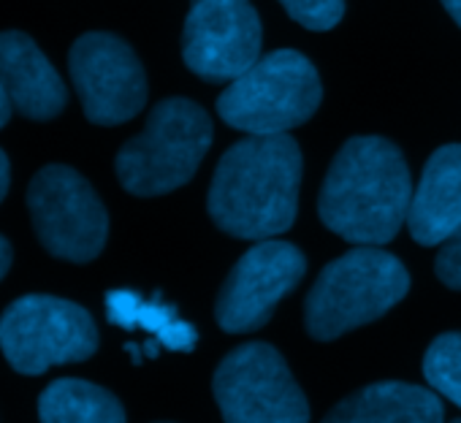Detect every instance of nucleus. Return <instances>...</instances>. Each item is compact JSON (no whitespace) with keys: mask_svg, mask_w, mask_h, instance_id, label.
Instances as JSON below:
<instances>
[{"mask_svg":"<svg viewBox=\"0 0 461 423\" xmlns=\"http://www.w3.org/2000/svg\"><path fill=\"white\" fill-rule=\"evenodd\" d=\"M302 149L288 133L248 136L230 147L212 176L209 215L237 239L264 242L296 220Z\"/></svg>","mask_w":461,"mask_h":423,"instance_id":"nucleus-1","label":"nucleus"},{"mask_svg":"<svg viewBox=\"0 0 461 423\" xmlns=\"http://www.w3.org/2000/svg\"><path fill=\"white\" fill-rule=\"evenodd\" d=\"M412 201L402 149L383 136H356L337 152L318 212L329 231L353 245H385L407 223Z\"/></svg>","mask_w":461,"mask_h":423,"instance_id":"nucleus-2","label":"nucleus"},{"mask_svg":"<svg viewBox=\"0 0 461 423\" xmlns=\"http://www.w3.org/2000/svg\"><path fill=\"white\" fill-rule=\"evenodd\" d=\"M410 291V274L399 258L372 245L356 248L329 264L304 302L310 337L329 342L383 318Z\"/></svg>","mask_w":461,"mask_h":423,"instance_id":"nucleus-3","label":"nucleus"},{"mask_svg":"<svg viewBox=\"0 0 461 423\" xmlns=\"http://www.w3.org/2000/svg\"><path fill=\"white\" fill-rule=\"evenodd\" d=\"M321 76L296 50L258 58L217 98L225 125L250 136H277L307 122L321 106Z\"/></svg>","mask_w":461,"mask_h":423,"instance_id":"nucleus-4","label":"nucleus"},{"mask_svg":"<svg viewBox=\"0 0 461 423\" xmlns=\"http://www.w3.org/2000/svg\"><path fill=\"white\" fill-rule=\"evenodd\" d=\"M212 144L209 114L187 98L160 101L139 136L117 152V176L133 195H163L195 174Z\"/></svg>","mask_w":461,"mask_h":423,"instance_id":"nucleus-5","label":"nucleus"},{"mask_svg":"<svg viewBox=\"0 0 461 423\" xmlns=\"http://www.w3.org/2000/svg\"><path fill=\"white\" fill-rule=\"evenodd\" d=\"M0 350L20 374L87 361L98 350L90 312L58 296H23L0 318Z\"/></svg>","mask_w":461,"mask_h":423,"instance_id":"nucleus-6","label":"nucleus"},{"mask_svg":"<svg viewBox=\"0 0 461 423\" xmlns=\"http://www.w3.org/2000/svg\"><path fill=\"white\" fill-rule=\"evenodd\" d=\"M225 423H310V404L285 358L267 342L230 350L212 380Z\"/></svg>","mask_w":461,"mask_h":423,"instance_id":"nucleus-7","label":"nucleus"},{"mask_svg":"<svg viewBox=\"0 0 461 423\" xmlns=\"http://www.w3.org/2000/svg\"><path fill=\"white\" fill-rule=\"evenodd\" d=\"M28 209L36 237L55 258L87 264L101 256L109 234L106 206L74 168H41L28 187Z\"/></svg>","mask_w":461,"mask_h":423,"instance_id":"nucleus-8","label":"nucleus"},{"mask_svg":"<svg viewBox=\"0 0 461 423\" xmlns=\"http://www.w3.org/2000/svg\"><path fill=\"white\" fill-rule=\"evenodd\" d=\"M261 20L250 0H190L182 60L206 82H234L261 58Z\"/></svg>","mask_w":461,"mask_h":423,"instance_id":"nucleus-9","label":"nucleus"},{"mask_svg":"<svg viewBox=\"0 0 461 423\" xmlns=\"http://www.w3.org/2000/svg\"><path fill=\"white\" fill-rule=\"evenodd\" d=\"M307 258L296 245L264 239L250 248L225 277L214 318L228 334L258 331L269 323L277 302L304 277Z\"/></svg>","mask_w":461,"mask_h":423,"instance_id":"nucleus-10","label":"nucleus"},{"mask_svg":"<svg viewBox=\"0 0 461 423\" xmlns=\"http://www.w3.org/2000/svg\"><path fill=\"white\" fill-rule=\"evenodd\" d=\"M82 109L95 125H120L147 104V76L136 52L112 33H85L68 55Z\"/></svg>","mask_w":461,"mask_h":423,"instance_id":"nucleus-11","label":"nucleus"},{"mask_svg":"<svg viewBox=\"0 0 461 423\" xmlns=\"http://www.w3.org/2000/svg\"><path fill=\"white\" fill-rule=\"evenodd\" d=\"M0 85L20 114L41 122L58 117L68 101L60 74L23 31L0 33Z\"/></svg>","mask_w":461,"mask_h":423,"instance_id":"nucleus-12","label":"nucleus"},{"mask_svg":"<svg viewBox=\"0 0 461 423\" xmlns=\"http://www.w3.org/2000/svg\"><path fill=\"white\" fill-rule=\"evenodd\" d=\"M461 226V144L439 147L412 193L407 229L423 248L442 245Z\"/></svg>","mask_w":461,"mask_h":423,"instance_id":"nucleus-13","label":"nucleus"},{"mask_svg":"<svg viewBox=\"0 0 461 423\" xmlns=\"http://www.w3.org/2000/svg\"><path fill=\"white\" fill-rule=\"evenodd\" d=\"M439 399L410 382H375L342 399L323 423H442Z\"/></svg>","mask_w":461,"mask_h":423,"instance_id":"nucleus-14","label":"nucleus"},{"mask_svg":"<svg viewBox=\"0 0 461 423\" xmlns=\"http://www.w3.org/2000/svg\"><path fill=\"white\" fill-rule=\"evenodd\" d=\"M39 418L41 423H125V410L106 388L63 377L41 393Z\"/></svg>","mask_w":461,"mask_h":423,"instance_id":"nucleus-15","label":"nucleus"},{"mask_svg":"<svg viewBox=\"0 0 461 423\" xmlns=\"http://www.w3.org/2000/svg\"><path fill=\"white\" fill-rule=\"evenodd\" d=\"M106 315L114 326L122 328H144L149 331L155 339H160V345L171 347V350H193L195 347V328L190 323H185L174 307L141 299L133 291H112L106 296Z\"/></svg>","mask_w":461,"mask_h":423,"instance_id":"nucleus-16","label":"nucleus"},{"mask_svg":"<svg viewBox=\"0 0 461 423\" xmlns=\"http://www.w3.org/2000/svg\"><path fill=\"white\" fill-rule=\"evenodd\" d=\"M423 374L439 396L461 407V331H447L429 345Z\"/></svg>","mask_w":461,"mask_h":423,"instance_id":"nucleus-17","label":"nucleus"},{"mask_svg":"<svg viewBox=\"0 0 461 423\" xmlns=\"http://www.w3.org/2000/svg\"><path fill=\"white\" fill-rule=\"evenodd\" d=\"M280 4L310 31H331L345 14V0H280Z\"/></svg>","mask_w":461,"mask_h":423,"instance_id":"nucleus-18","label":"nucleus"},{"mask_svg":"<svg viewBox=\"0 0 461 423\" xmlns=\"http://www.w3.org/2000/svg\"><path fill=\"white\" fill-rule=\"evenodd\" d=\"M434 269H437V277L447 288L461 291V226L442 242L437 261H434Z\"/></svg>","mask_w":461,"mask_h":423,"instance_id":"nucleus-19","label":"nucleus"},{"mask_svg":"<svg viewBox=\"0 0 461 423\" xmlns=\"http://www.w3.org/2000/svg\"><path fill=\"white\" fill-rule=\"evenodd\" d=\"M12 245L6 242V237H0V280L6 277V272H9V266H12Z\"/></svg>","mask_w":461,"mask_h":423,"instance_id":"nucleus-20","label":"nucleus"},{"mask_svg":"<svg viewBox=\"0 0 461 423\" xmlns=\"http://www.w3.org/2000/svg\"><path fill=\"white\" fill-rule=\"evenodd\" d=\"M6 190H9V158L0 149V201H4Z\"/></svg>","mask_w":461,"mask_h":423,"instance_id":"nucleus-21","label":"nucleus"},{"mask_svg":"<svg viewBox=\"0 0 461 423\" xmlns=\"http://www.w3.org/2000/svg\"><path fill=\"white\" fill-rule=\"evenodd\" d=\"M12 101H9V95H6V90H4V85H0V128H4L6 122H9V117H12Z\"/></svg>","mask_w":461,"mask_h":423,"instance_id":"nucleus-22","label":"nucleus"},{"mask_svg":"<svg viewBox=\"0 0 461 423\" xmlns=\"http://www.w3.org/2000/svg\"><path fill=\"white\" fill-rule=\"evenodd\" d=\"M442 6L447 9V14L453 17V22L461 28V0H442Z\"/></svg>","mask_w":461,"mask_h":423,"instance_id":"nucleus-23","label":"nucleus"},{"mask_svg":"<svg viewBox=\"0 0 461 423\" xmlns=\"http://www.w3.org/2000/svg\"><path fill=\"white\" fill-rule=\"evenodd\" d=\"M125 350L131 353V358H133V364H141V347H139V345H133V342H128V345H125Z\"/></svg>","mask_w":461,"mask_h":423,"instance_id":"nucleus-24","label":"nucleus"},{"mask_svg":"<svg viewBox=\"0 0 461 423\" xmlns=\"http://www.w3.org/2000/svg\"><path fill=\"white\" fill-rule=\"evenodd\" d=\"M453 423H461V418H458V420H453Z\"/></svg>","mask_w":461,"mask_h":423,"instance_id":"nucleus-25","label":"nucleus"}]
</instances>
